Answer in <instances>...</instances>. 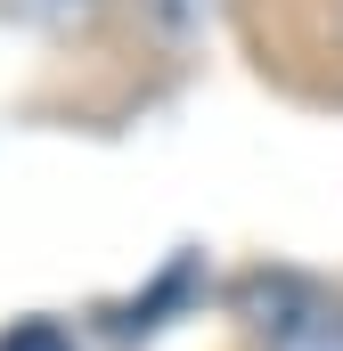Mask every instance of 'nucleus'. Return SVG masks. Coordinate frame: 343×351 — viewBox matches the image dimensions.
<instances>
[{"label": "nucleus", "instance_id": "f257e3e1", "mask_svg": "<svg viewBox=\"0 0 343 351\" xmlns=\"http://www.w3.org/2000/svg\"><path fill=\"white\" fill-rule=\"evenodd\" d=\"M270 351H343V311L311 302V311L278 319V343H270Z\"/></svg>", "mask_w": 343, "mask_h": 351}, {"label": "nucleus", "instance_id": "f03ea898", "mask_svg": "<svg viewBox=\"0 0 343 351\" xmlns=\"http://www.w3.org/2000/svg\"><path fill=\"white\" fill-rule=\"evenodd\" d=\"M0 351H74V343H66L58 327H16V335H8Z\"/></svg>", "mask_w": 343, "mask_h": 351}]
</instances>
